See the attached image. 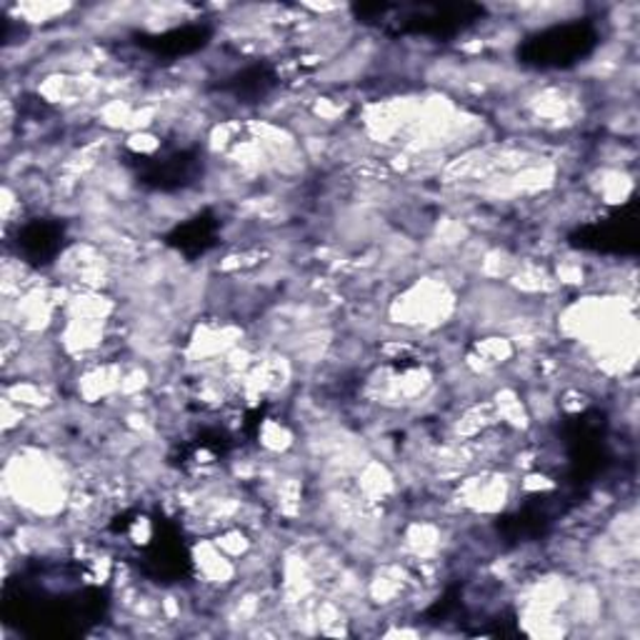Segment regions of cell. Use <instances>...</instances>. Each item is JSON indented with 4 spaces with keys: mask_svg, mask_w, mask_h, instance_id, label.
<instances>
[{
    "mask_svg": "<svg viewBox=\"0 0 640 640\" xmlns=\"http://www.w3.org/2000/svg\"><path fill=\"white\" fill-rule=\"evenodd\" d=\"M590 43H593V33L586 25H558L528 41L523 53L538 65H566L570 58L584 55Z\"/></svg>",
    "mask_w": 640,
    "mask_h": 640,
    "instance_id": "1",
    "label": "cell"
},
{
    "mask_svg": "<svg viewBox=\"0 0 640 640\" xmlns=\"http://www.w3.org/2000/svg\"><path fill=\"white\" fill-rule=\"evenodd\" d=\"M206 38H208L206 28H178V31H171L166 35L153 38L155 43H148V45L158 53L163 51V53L180 55V53L198 51V48L206 45Z\"/></svg>",
    "mask_w": 640,
    "mask_h": 640,
    "instance_id": "2",
    "label": "cell"
}]
</instances>
